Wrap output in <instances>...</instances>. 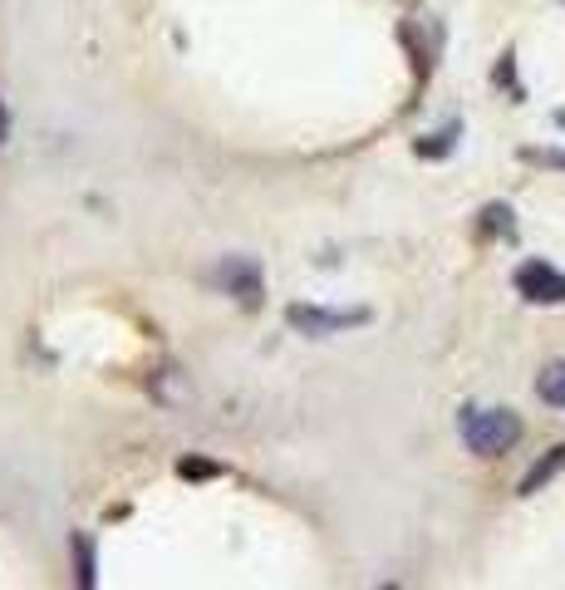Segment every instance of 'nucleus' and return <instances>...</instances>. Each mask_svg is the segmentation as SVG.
Instances as JSON below:
<instances>
[{"label":"nucleus","mask_w":565,"mask_h":590,"mask_svg":"<svg viewBox=\"0 0 565 590\" xmlns=\"http://www.w3.org/2000/svg\"><path fill=\"white\" fill-rule=\"evenodd\" d=\"M561 5H565V0H561Z\"/></svg>","instance_id":"nucleus-13"},{"label":"nucleus","mask_w":565,"mask_h":590,"mask_svg":"<svg viewBox=\"0 0 565 590\" xmlns=\"http://www.w3.org/2000/svg\"><path fill=\"white\" fill-rule=\"evenodd\" d=\"M516 291L526 295V300H536V305H561L565 276L561 271H551L546 261H526V266L516 271Z\"/></svg>","instance_id":"nucleus-4"},{"label":"nucleus","mask_w":565,"mask_h":590,"mask_svg":"<svg viewBox=\"0 0 565 590\" xmlns=\"http://www.w3.org/2000/svg\"><path fill=\"white\" fill-rule=\"evenodd\" d=\"M217 286L226 295H236L246 310H256L261 295H266V271H261L256 256H226L222 266H217Z\"/></svg>","instance_id":"nucleus-2"},{"label":"nucleus","mask_w":565,"mask_h":590,"mask_svg":"<svg viewBox=\"0 0 565 590\" xmlns=\"http://www.w3.org/2000/svg\"><path fill=\"white\" fill-rule=\"evenodd\" d=\"M74 571H79V590L99 586V576H94V541H89L84 531L74 536Z\"/></svg>","instance_id":"nucleus-7"},{"label":"nucleus","mask_w":565,"mask_h":590,"mask_svg":"<svg viewBox=\"0 0 565 590\" xmlns=\"http://www.w3.org/2000/svg\"><path fill=\"white\" fill-rule=\"evenodd\" d=\"M384 590H398V586H384Z\"/></svg>","instance_id":"nucleus-12"},{"label":"nucleus","mask_w":565,"mask_h":590,"mask_svg":"<svg viewBox=\"0 0 565 590\" xmlns=\"http://www.w3.org/2000/svg\"><path fill=\"white\" fill-rule=\"evenodd\" d=\"M561 472H565V443H556L551 453H541V458L531 463V472L521 477V497H536V492H541L546 482H556Z\"/></svg>","instance_id":"nucleus-5"},{"label":"nucleus","mask_w":565,"mask_h":590,"mask_svg":"<svg viewBox=\"0 0 565 590\" xmlns=\"http://www.w3.org/2000/svg\"><path fill=\"white\" fill-rule=\"evenodd\" d=\"M10 138V118H5V104H0V143Z\"/></svg>","instance_id":"nucleus-11"},{"label":"nucleus","mask_w":565,"mask_h":590,"mask_svg":"<svg viewBox=\"0 0 565 590\" xmlns=\"http://www.w3.org/2000/svg\"><path fill=\"white\" fill-rule=\"evenodd\" d=\"M536 394H541L551 409H565V359L546 364V369L536 374Z\"/></svg>","instance_id":"nucleus-6"},{"label":"nucleus","mask_w":565,"mask_h":590,"mask_svg":"<svg viewBox=\"0 0 565 590\" xmlns=\"http://www.w3.org/2000/svg\"><path fill=\"white\" fill-rule=\"evenodd\" d=\"M177 472H182V477H192V482H202V477H222V468H217V463H207V458H182V463H177Z\"/></svg>","instance_id":"nucleus-10"},{"label":"nucleus","mask_w":565,"mask_h":590,"mask_svg":"<svg viewBox=\"0 0 565 590\" xmlns=\"http://www.w3.org/2000/svg\"><path fill=\"white\" fill-rule=\"evenodd\" d=\"M482 217H487V227H492L497 236H511V232H516V222H511V207H507V202H492V207H487Z\"/></svg>","instance_id":"nucleus-9"},{"label":"nucleus","mask_w":565,"mask_h":590,"mask_svg":"<svg viewBox=\"0 0 565 590\" xmlns=\"http://www.w3.org/2000/svg\"><path fill=\"white\" fill-rule=\"evenodd\" d=\"M285 320L300 330V335H339V330H354V325H369V310H320V305H290Z\"/></svg>","instance_id":"nucleus-3"},{"label":"nucleus","mask_w":565,"mask_h":590,"mask_svg":"<svg viewBox=\"0 0 565 590\" xmlns=\"http://www.w3.org/2000/svg\"><path fill=\"white\" fill-rule=\"evenodd\" d=\"M462 438L477 458H497L521 443V418L511 409H467L462 413Z\"/></svg>","instance_id":"nucleus-1"},{"label":"nucleus","mask_w":565,"mask_h":590,"mask_svg":"<svg viewBox=\"0 0 565 590\" xmlns=\"http://www.w3.org/2000/svg\"><path fill=\"white\" fill-rule=\"evenodd\" d=\"M452 138H457V123L443 128V133H433V138H423V143H418V158H443L452 148Z\"/></svg>","instance_id":"nucleus-8"}]
</instances>
